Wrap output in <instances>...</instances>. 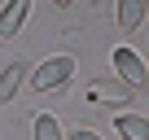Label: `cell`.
<instances>
[{"mask_svg":"<svg viewBox=\"0 0 149 140\" xmlns=\"http://www.w3.org/2000/svg\"><path fill=\"white\" fill-rule=\"evenodd\" d=\"M35 140H61V127H57L53 114H40L35 118Z\"/></svg>","mask_w":149,"mask_h":140,"instance_id":"52a82bcc","label":"cell"},{"mask_svg":"<svg viewBox=\"0 0 149 140\" xmlns=\"http://www.w3.org/2000/svg\"><path fill=\"white\" fill-rule=\"evenodd\" d=\"M114 127L123 140H149V118L140 114H114Z\"/></svg>","mask_w":149,"mask_h":140,"instance_id":"277c9868","label":"cell"},{"mask_svg":"<svg viewBox=\"0 0 149 140\" xmlns=\"http://www.w3.org/2000/svg\"><path fill=\"white\" fill-rule=\"evenodd\" d=\"M74 70H79V61H74L70 53H57V57H48V61H40L35 70H31V83L40 88V92H53V88H61Z\"/></svg>","mask_w":149,"mask_h":140,"instance_id":"6da1fadb","label":"cell"},{"mask_svg":"<svg viewBox=\"0 0 149 140\" xmlns=\"http://www.w3.org/2000/svg\"><path fill=\"white\" fill-rule=\"evenodd\" d=\"M140 22H145V5H140V0H123V5H118V31L132 35Z\"/></svg>","mask_w":149,"mask_h":140,"instance_id":"8992f818","label":"cell"},{"mask_svg":"<svg viewBox=\"0 0 149 140\" xmlns=\"http://www.w3.org/2000/svg\"><path fill=\"white\" fill-rule=\"evenodd\" d=\"M70 140H101L97 131H88V127H79V131H70Z\"/></svg>","mask_w":149,"mask_h":140,"instance_id":"ba28073f","label":"cell"},{"mask_svg":"<svg viewBox=\"0 0 149 140\" xmlns=\"http://www.w3.org/2000/svg\"><path fill=\"white\" fill-rule=\"evenodd\" d=\"M22 75H26V61H13L5 75H0V105H9V101L18 96V88H22Z\"/></svg>","mask_w":149,"mask_h":140,"instance_id":"5b68a950","label":"cell"},{"mask_svg":"<svg viewBox=\"0 0 149 140\" xmlns=\"http://www.w3.org/2000/svg\"><path fill=\"white\" fill-rule=\"evenodd\" d=\"M114 70H118V75H123L132 88H140V83H145V61H140V53H136V48H127V44H118V48H114Z\"/></svg>","mask_w":149,"mask_h":140,"instance_id":"7a4b0ae2","label":"cell"},{"mask_svg":"<svg viewBox=\"0 0 149 140\" xmlns=\"http://www.w3.org/2000/svg\"><path fill=\"white\" fill-rule=\"evenodd\" d=\"M26 18H31V0H13V5H5V9H0V35L13 40Z\"/></svg>","mask_w":149,"mask_h":140,"instance_id":"3957f363","label":"cell"}]
</instances>
